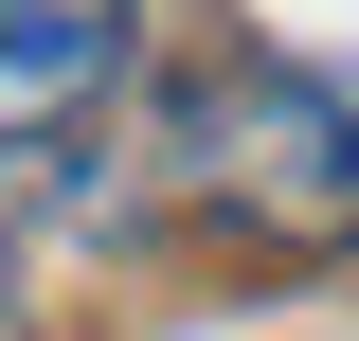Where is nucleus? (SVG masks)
Instances as JSON below:
<instances>
[{
	"mask_svg": "<svg viewBox=\"0 0 359 341\" xmlns=\"http://www.w3.org/2000/svg\"><path fill=\"white\" fill-rule=\"evenodd\" d=\"M144 234H216V252H359V72H323V54H233V72H198L144 126V180H126Z\"/></svg>",
	"mask_w": 359,
	"mask_h": 341,
	"instance_id": "obj_1",
	"label": "nucleus"
},
{
	"mask_svg": "<svg viewBox=\"0 0 359 341\" xmlns=\"http://www.w3.org/2000/svg\"><path fill=\"white\" fill-rule=\"evenodd\" d=\"M126 18L144 0H0V162L18 144H72L126 90Z\"/></svg>",
	"mask_w": 359,
	"mask_h": 341,
	"instance_id": "obj_2",
	"label": "nucleus"
},
{
	"mask_svg": "<svg viewBox=\"0 0 359 341\" xmlns=\"http://www.w3.org/2000/svg\"><path fill=\"white\" fill-rule=\"evenodd\" d=\"M0 341H18V305H0Z\"/></svg>",
	"mask_w": 359,
	"mask_h": 341,
	"instance_id": "obj_3",
	"label": "nucleus"
}]
</instances>
